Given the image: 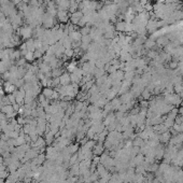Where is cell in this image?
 <instances>
[{"mask_svg": "<svg viewBox=\"0 0 183 183\" xmlns=\"http://www.w3.org/2000/svg\"><path fill=\"white\" fill-rule=\"evenodd\" d=\"M16 34L21 36L22 40H28V39L32 38V34H34V28H31L30 26H23L20 29L16 30Z\"/></svg>", "mask_w": 183, "mask_h": 183, "instance_id": "1", "label": "cell"}, {"mask_svg": "<svg viewBox=\"0 0 183 183\" xmlns=\"http://www.w3.org/2000/svg\"><path fill=\"white\" fill-rule=\"evenodd\" d=\"M56 25V20L54 16H52L51 14H49L47 12L44 13L43 15V21H42V26L45 29H52Z\"/></svg>", "mask_w": 183, "mask_h": 183, "instance_id": "2", "label": "cell"}, {"mask_svg": "<svg viewBox=\"0 0 183 183\" xmlns=\"http://www.w3.org/2000/svg\"><path fill=\"white\" fill-rule=\"evenodd\" d=\"M145 28H147V31L150 32V34H154L155 31H157V29H159V26H157V18L150 17V20H149L147 25H145Z\"/></svg>", "mask_w": 183, "mask_h": 183, "instance_id": "3", "label": "cell"}, {"mask_svg": "<svg viewBox=\"0 0 183 183\" xmlns=\"http://www.w3.org/2000/svg\"><path fill=\"white\" fill-rule=\"evenodd\" d=\"M57 21L60 22L61 24H66L68 23V20L70 17V14H68V11H64V10H58L57 11Z\"/></svg>", "mask_w": 183, "mask_h": 183, "instance_id": "4", "label": "cell"}, {"mask_svg": "<svg viewBox=\"0 0 183 183\" xmlns=\"http://www.w3.org/2000/svg\"><path fill=\"white\" fill-rule=\"evenodd\" d=\"M70 83H71L70 73L64 72V73L59 77V84L61 85V86H66V85H69Z\"/></svg>", "mask_w": 183, "mask_h": 183, "instance_id": "5", "label": "cell"}, {"mask_svg": "<svg viewBox=\"0 0 183 183\" xmlns=\"http://www.w3.org/2000/svg\"><path fill=\"white\" fill-rule=\"evenodd\" d=\"M3 88H4V92L8 93V94H13V93L16 91V86H15V85L10 81L4 82Z\"/></svg>", "mask_w": 183, "mask_h": 183, "instance_id": "6", "label": "cell"}, {"mask_svg": "<svg viewBox=\"0 0 183 183\" xmlns=\"http://www.w3.org/2000/svg\"><path fill=\"white\" fill-rule=\"evenodd\" d=\"M143 46H145V49L147 50V51H150V50H154L155 47H156V41H155L153 38H149L145 40V44H143Z\"/></svg>", "mask_w": 183, "mask_h": 183, "instance_id": "7", "label": "cell"}, {"mask_svg": "<svg viewBox=\"0 0 183 183\" xmlns=\"http://www.w3.org/2000/svg\"><path fill=\"white\" fill-rule=\"evenodd\" d=\"M115 31L117 32H125V28H126V22L125 21H117L115 23Z\"/></svg>", "mask_w": 183, "mask_h": 183, "instance_id": "8", "label": "cell"}, {"mask_svg": "<svg viewBox=\"0 0 183 183\" xmlns=\"http://www.w3.org/2000/svg\"><path fill=\"white\" fill-rule=\"evenodd\" d=\"M69 37H70L71 41H81L82 34L80 30H74V31L69 32Z\"/></svg>", "mask_w": 183, "mask_h": 183, "instance_id": "9", "label": "cell"}, {"mask_svg": "<svg viewBox=\"0 0 183 183\" xmlns=\"http://www.w3.org/2000/svg\"><path fill=\"white\" fill-rule=\"evenodd\" d=\"M26 46H27V51L28 52H35L36 51V45H35V39L30 38L27 41H25Z\"/></svg>", "mask_w": 183, "mask_h": 183, "instance_id": "10", "label": "cell"}, {"mask_svg": "<svg viewBox=\"0 0 183 183\" xmlns=\"http://www.w3.org/2000/svg\"><path fill=\"white\" fill-rule=\"evenodd\" d=\"M65 66H66V70L69 72V73H72V72H74L75 71V69L78 68V61H71V63L69 64H65Z\"/></svg>", "mask_w": 183, "mask_h": 183, "instance_id": "11", "label": "cell"}, {"mask_svg": "<svg viewBox=\"0 0 183 183\" xmlns=\"http://www.w3.org/2000/svg\"><path fill=\"white\" fill-rule=\"evenodd\" d=\"M53 93H54V89L52 87H44L42 89V94L45 96V98L49 99V100H51Z\"/></svg>", "mask_w": 183, "mask_h": 183, "instance_id": "12", "label": "cell"}, {"mask_svg": "<svg viewBox=\"0 0 183 183\" xmlns=\"http://www.w3.org/2000/svg\"><path fill=\"white\" fill-rule=\"evenodd\" d=\"M110 105H111L113 110H119L120 109L121 105H122V102H121L120 98H113L112 100L110 101Z\"/></svg>", "mask_w": 183, "mask_h": 183, "instance_id": "13", "label": "cell"}, {"mask_svg": "<svg viewBox=\"0 0 183 183\" xmlns=\"http://www.w3.org/2000/svg\"><path fill=\"white\" fill-rule=\"evenodd\" d=\"M54 137H55V135L50 130V131H47L45 134V137H44V139H45V142L46 145H52V142L54 141Z\"/></svg>", "mask_w": 183, "mask_h": 183, "instance_id": "14", "label": "cell"}, {"mask_svg": "<svg viewBox=\"0 0 183 183\" xmlns=\"http://www.w3.org/2000/svg\"><path fill=\"white\" fill-rule=\"evenodd\" d=\"M170 140V133L165 131L159 135V142H168Z\"/></svg>", "mask_w": 183, "mask_h": 183, "instance_id": "15", "label": "cell"}, {"mask_svg": "<svg viewBox=\"0 0 183 183\" xmlns=\"http://www.w3.org/2000/svg\"><path fill=\"white\" fill-rule=\"evenodd\" d=\"M13 111H14V109H13L12 105H6V106H3L1 108V112L3 113V114H6V115L11 112H13Z\"/></svg>", "mask_w": 183, "mask_h": 183, "instance_id": "16", "label": "cell"}, {"mask_svg": "<svg viewBox=\"0 0 183 183\" xmlns=\"http://www.w3.org/2000/svg\"><path fill=\"white\" fill-rule=\"evenodd\" d=\"M63 73H64L63 68H60V67L55 68V69L52 70V78H59Z\"/></svg>", "mask_w": 183, "mask_h": 183, "instance_id": "17", "label": "cell"}, {"mask_svg": "<svg viewBox=\"0 0 183 183\" xmlns=\"http://www.w3.org/2000/svg\"><path fill=\"white\" fill-rule=\"evenodd\" d=\"M24 58L27 60V63H32V61L36 60L35 56H34V52H27L26 55L24 56Z\"/></svg>", "mask_w": 183, "mask_h": 183, "instance_id": "18", "label": "cell"}, {"mask_svg": "<svg viewBox=\"0 0 183 183\" xmlns=\"http://www.w3.org/2000/svg\"><path fill=\"white\" fill-rule=\"evenodd\" d=\"M91 25H85L84 27H82L80 29V32L82 34V36H86V35H89V32H91Z\"/></svg>", "mask_w": 183, "mask_h": 183, "instance_id": "19", "label": "cell"}, {"mask_svg": "<svg viewBox=\"0 0 183 183\" xmlns=\"http://www.w3.org/2000/svg\"><path fill=\"white\" fill-rule=\"evenodd\" d=\"M143 145H145V140H143L142 138H140V137L135 138V140H134V147H139V148H141V147H142Z\"/></svg>", "mask_w": 183, "mask_h": 183, "instance_id": "20", "label": "cell"}, {"mask_svg": "<svg viewBox=\"0 0 183 183\" xmlns=\"http://www.w3.org/2000/svg\"><path fill=\"white\" fill-rule=\"evenodd\" d=\"M141 96H142V98L145 99V100H147V99H149L152 96V92H150L148 88L145 87V89H143V92L141 93Z\"/></svg>", "mask_w": 183, "mask_h": 183, "instance_id": "21", "label": "cell"}, {"mask_svg": "<svg viewBox=\"0 0 183 183\" xmlns=\"http://www.w3.org/2000/svg\"><path fill=\"white\" fill-rule=\"evenodd\" d=\"M34 56H35L36 59H42V57L44 56V53H43L41 50H36L35 52H34Z\"/></svg>", "mask_w": 183, "mask_h": 183, "instance_id": "22", "label": "cell"}, {"mask_svg": "<svg viewBox=\"0 0 183 183\" xmlns=\"http://www.w3.org/2000/svg\"><path fill=\"white\" fill-rule=\"evenodd\" d=\"M64 55L67 57V58L74 57V50L73 49H65V53H64Z\"/></svg>", "mask_w": 183, "mask_h": 183, "instance_id": "23", "label": "cell"}, {"mask_svg": "<svg viewBox=\"0 0 183 183\" xmlns=\"http://www.w3.org/2000/svg\"><path fill=\"white\" fill-rule=\"evenodd\" d=\"M81 41L82 43H85V44H91L93 39H92V37L89 35H86V36H82Z\"/></svg>", "mask_w": 183, "mask_h": 183, "instance_id": "24", "label": "cell"}, {"mask_svg": "<svg viewBox=\"0 0 183 183\" xmlns=\"http://www.w3.org/2000/svg\"><path fill=\"white\" fill-rule=\"evenodd\" d=\"M143 10L145 11V12H148V13H151L152 11H153V4L149 1V2H147V3L143 6Z\"/></svg>", "mask_w": 183, "mask_h": 183, "instance_id": "25", "label": "cell"}, {"mask_svg": "<svg viewBox=\"0 0 183 183\" xmlns=\"http://www.w3.org/2000/svg\"><path fill=\"white\" fill-rule=\"evenodd\" d=\"M178 63H179V61L171 59L169 61V69H170V70H176L177 68H178Z\"/></svg>", "mask_w": 183, "mask_h": 183, "instance_id": "26", "label": "cell"}, {"mask_svg": "<svg viewBox=\"0 0 183 183\" xmlns=\"http://www.w3.org/2000/svg\"><path fill=\"white\" fill-rule=\"evenodd\" d=\"M7 98H8V101H9V103H10V105H14L15 102H16L15 96L13 95V94H8Z\"/></svg>", "mask_w": 183, "mask_h": 183, "instance_id": "27", "label": "cell"}, {"mask_svg": "<svg viewBox=\"0 0 183 183\" xmlns=\"http://www.w3.org/2000/svg\"><path fill=\"white\" fill-rule=\"evenodd\" d=\"M29 7L30 8H39L40 7V2L39 0H29Z\"/></svg>", "mask_w": 183, "mask_h": 183, "instance_id": "28", "label": "cell"}, {"mask_svg": "<svg viewBox=\"0 0 183 183\" xmlns=\"http://www.w3.org/2000/svg\"><path fill=\"white\" fill-rule=\"evenodd\" d=\"M102 150H103V148H102L101 145H97L95 147V150H94V151H95L96 154L99 155V154H101V153H102Z\"/></svg>", "mask_w": 183, "mask_h": 183, "instance_id": "29", "label": "cell"}, {"mask_svg": "<svg viewBox=\"0 0 183 183\" xmlns=\"http://www.w3.org/2000/svg\"><path fill=\"white\" fill-rule=\"evenodd\" d=\"M9 177V173H8L7 169L6 170H2V171H0V179H6V178H8Z\"/></svg>", "mask_w": 183, "mask_h": 183, "instance_id": "30", "label": "cell"}, {"mask_svg": "<svg viewBox=\"0 0 183 183\" xmlns=\"http://www.w3.org/2000/svg\"><path fill=\"white\" fill-rule=\"evenodd\" d=\"M0 95H4V88L1 85H0Z\"/></svg>", "mask_w": 183, "mask_h": 183, "instance_id": "31", "label": "cell"}, {"mask_svg": "<svg viewBox=\"0 0 183 183\" xmlns=\"http://www.w3.org/2000/svg\"><path fill=\"white\" fill-rule=\"evenodd\" d=\"M22 2H24V3H28L29 0H22Z\"/></svg>", "mask_w": 183, "mask_h": 183, "instance_id": "32", "label": "cell"}, {"mask_svg": "<svg viewBox=\"0 0 183 183\" xmlns=\"http://www.w3.org/2000/svg\"><path fill=\"white\" fill-rule=\"evenodd\" d=\"M2 80H3V79H2V77H1V74H0V85L2 84Z\"/></svg>", "mask_w": 183, "mask_h": 183, "instance_id": "33", "label": "cell"}, {"mask_svg": "<svg viewBox=\"0 0 183 183\" xmlns=\"http://www.w3.org/2000/svg\"><path fill=\"white\" fill-rule=\"evenodd\" d=\"M181 46H182V47H183V41H182V43H181Z\"/></svg>", "mask_w": 183, "mask_h": 183, "instance_id": "34", "label": "cell"}]
</instances>
